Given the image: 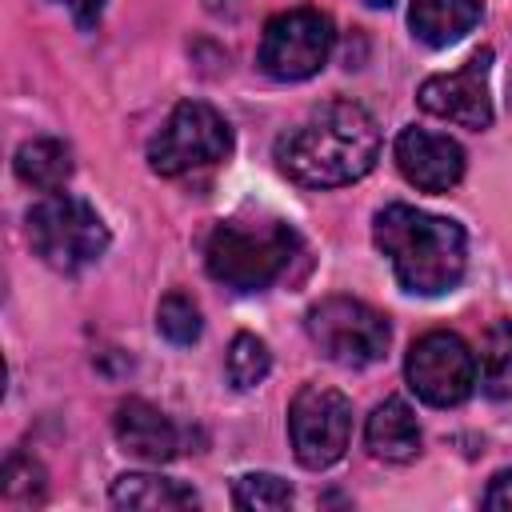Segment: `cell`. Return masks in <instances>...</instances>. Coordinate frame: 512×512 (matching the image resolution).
Masks as SVG:
<instances>
[{
	"label": "cell",
	"mask_w": 512,
	"mask_h": 512,
	"mask_svg": "<svg viewBox=\"0 0 512 512\" xmlns=\"http://www.w3.org/2000/svg\"><path fill=\"white\" fill-rule=\"evenodd\" d=\"M380 156V128L368 108L352 100L320 104L276 144V164L304 188H340L372 172Z\"/></svg>",
	"instance_id": "6da1fadb"
},
{
	"label": "cell",
	"mask_w": 512,
	"mask_h": 512,
	"mask_svg": "<svg viewBox=\"0 0 512 512\" xmlns=\"http://www.w3.org/2000/svg\"><path fill=\"white\" fill-rule=\"evenodd\" d=\"M372 240L388 256L396 284L412 296H440L464 280L468 236L448 216H432L412 204H388L372 220Z\"/></svg>",
	"instance_id": "7a4b0ae2"
},
{
	"label": "cell",
	"mask_w": 512,
	"mask_h": 512,
	"mask_svg": "<svg viewBox=\"0 0 512 512\" xmlns=\"http://www.w3.org/2000/svg\"><path fill=\"white\" fill-rule=\"evenodd\" d=\"M300 236L284 220H224L204 244V268L232 292H264L284 276Z\"/></svg>",
	"instance_id": "3957f363"
},
{
	"label": "cell",
	"mask_w": 512,
	"mask_h": 512,
	"mask_svg": "<svg viewBox=\"0 0 512 512\" xmlns=\"http://www.w3.org/2000/svg\"><path fill=\"white\" fill-rule=\"evenodd\" d=\"M28 244L48 268L72 276L108 252V224L88 200L68 192H48L28 212Z\"/></svg>",
	"instance_id": "277c9868"
},
{
	"label": "cell",
	"mask_w": 512,
	"mask_h": 512,
	"mask_svg": "<svg viewBox=\"0 0 512 512\" xmlns=\"http://www.w3.org/2000/svg\"><path fill=\"white\" fill-rule=\"evenodd\" d=\"M232 152L228 120L204 100H180L148 144V168L156 176H184L208 168Z\"/></svg>",
	"instance_id": "5b68a950"
},
{
	"label": "cell",
	"mask_w": 512,
	"mask_h": 512,
	"mask_svg": "<svg viewBox=\"0 0 512 512\" xmlns=\"http://www.w3.org/2000/svg\"><path fill=\"white\" fill-rule=\"evenodd\" d=\"M304 328H308L312 344L344 368L376 364L392 340L388 316L376 312L372 304L356 300V296H324L320 304L308 308Z\"/></svg>",
	"instance_id": "8992f818"
},
{
	"label": "cell",
	"mask_w": 512,
	"mask_h": 512,
	"mask_svg": "<svg viewBox=\"0 0 512 512\" xmlns=\"http://www.w3.org/2000/svg\"><path fill=\"white\" fill-rule=\"evenodd\" d=\"M332 44H336L332 20L320 8H288L264 24L256 64L284 84L308 80L328 64Z\"/></svg>",
	"instance_id": "52a82bcc"
},
{
	"label": "cell",
	"mask_w": 512,
	"mask_h": 512,
	"mask_svg": "<svg viewBox=\"0 0 512 512\" xmlns=\"http://www.w3.org/2000/svg\"><path fill=\"white\" fill-rule=\"evenodd\" d=\"M404 376H408V388L432 408L464 404L480 380L476 376V352L468 348L464 336H456L448 328H432L408 348Z\"/></svg>",
	"instance_id": "ba28073f"
},
{
	"label": "cell",
	"mask_w": 512,
	"mask_h": 512,
	"mask_svg": "<svg viewBox=\"0 0 512 512\" xmlns=\"http://www.w3.org/2000/svg\"><path fill=\"white\" fill-rule=\"evenodd\" d=\"M288 436H292V456L304 468L312 472L332 468L352 436L348 396L328 384H304L288 404Z\"/></svg>",
	"instance_id": "9c48e42d"
},
{
	"label": "cell",
	"mask_w": 512,
	"mask_h": 512,
	"mask_svg": "<svg viewBox=\"0 0 512 512\" xmlns=\"http://www.w3.org/2000/svg\"><path fill=\"white\" fill-rule=\"evenodd\" d=\"M488 68H492V48H480L476 56L464 60L456 72L428 76L416 92L420 108L428 116L452 120L460 128H488L492 124V96H488Z\"/></svg>",
	"instance_id": "30bf717a"
},
{
	"label": "cell",
	"mask_w": 512,
	"mask_h": 512,
	"mask_svg": "<svg viewBox=\"0 0 512 512\" xmlns=\"http://www.w3.org/2000/svg\"><path fill=\"white\" fill-rule=\"evenodd\" d=\"M392 156L400 176L420 192H448L464 176V148L452 136H440L428 128H404L396 136Z\"/></svg>",
	"instance_id": "8fae6325"
},
{
	"label": "cell",
	"mask_w": 512,
	"mask_h": 512,
	"mask_svg": "<svg viewBox=\"0 0 512 512\" xmlns=\"http://www.w3.org/2000/svg\"><path fill=\"white\" fill-rule=\"evenodd\" d=\"M112 432H116L120 448L132 452V456L144 460V464H164V460H172V456L180 452V432H176V424H172L156 404H148V400H140V396L120 400V408H116V416H112Z\"/></svg>",
	"instance_id": "7c38bea8"
},
{
	"label": "cell",
	"mask_w": 512,
	"mask_h": 512,
	"mask_svg": "<svg viewBox=\"0 0 512 512\" xmlns=\"http://www.w3.org/2000/svg\"><path fill=\"white\" fill-rule=\"evenodd\" d=\"M364 444L384 464L416 460V452H420V424H416L412 408L400 396H388L384 404H376L368 424H364Z\"/></svg>",
	"instance_id": "4fadbf2b"
},
{
	"label": "cell",
	"mask_w": 512,
	"mask_h": 512,
	"mask_svg": "<svg viewBox=\"0 0 512 512\" xmlns=\"http://www.w3.org/2000/svg\"><path fill=\"white\" fill-rule=\"evenodd\" d=\"M480 20V0H412L408 24L428 48H448Z\"/></svg>",
	"instance_id": "5bb4252c"
},
{
	"label": "cell",
	"mask_w": 512,
	"mask_h": 512,
	"mask_svg": "<svg viewBox=\"0 0 512 512\" xmlns=\"http://www.w3.org/2000/svg\"><path fill=\"white\" fill-rule=\"evenodd\" d=\"M16 176L36 192H60L72 176V148L56 136H36L16 148Z\"/></svg>",
	"instance_id": "9a60e30c"
},
{
	"label": "cell",
	"mask_w": 512,
	"mask_h": 512,
	"mask_svg": "<svg viewBox=\"0 0 512 512\" xmlns=\"http://www.w3.org/2000/svg\"><path fill=\"white\" fill-rule=\"evenodd\" d=\"M112 504L116 508H196V492L180 480H164L152 472H124L112 480Z\"/></svg>",
	"instance_id": "2e32d148"
},
{
	"label": "cell",
	"mask_w": 512,
	"mask_h": 512,
	"mask_svg": "<svg viewBox=\"0 0 512 512\" xmlns=\"http://www.w3.org/2000/svg\"><path fill=\"white\" fill-rule=\"evenodd\" d=\"M476 376H480L484 396L512 400V320H496L484 328Z\"/></svg>",
	"instance_id": "e0dca14e"
},
{
	"label": "cell",
	"mask_w": 512,
	"mask_h": 512,
	"mask_svg": "<svg viewBox=\"0 0 512 512\" xmlns=\"http://www.w3.org/2000/svg\"><path fill=\"white\" fill-rule=\"evenodd\" d=\"M224 368H228V380H232L236 388H256V384L268 376V368H272L268 344H264L260 336H252V332H236L232 344H228Z\"/></svg>",
	"instance_id": "ac0fdd59"
},
{
	"label": "cell",
	"mask_w": 512,
	"mask_h": 512,
	"mask_svg": "<svg viewBox=\"0 0 512 512\" xmlns=\"http://www.w3.org/2000/svg\"><path fill=\"white\" fill-rule=\"evenodd\" d=\"M156 328H160V336L172 340V344H192V340L200 336V328H204L196 300L184 296V292H168V296L160 300V308H156Z\"/></svg>",
	"instance_id": "d6986e66"
},
{
	"label": "cell",
	"mask_w": 512,
	"mask_h": 512,
	"mask_svg": "<svg viewBox=\"0 0 512 512\" xmlns=\"http://www.w3.org/2000/svg\"><path fill=\"white\" fill-rule=\"evenodd\" d=\"M232 504L236 508H288L292 484L272 472H248L232 484Z\"/></svg>",
	"instance_id": "ffe728a7"
},
{
	"label": "cell",
	"mask_w": 512,
	"mask_h": 512,
	"mask_svg": "<svg viewBox=\"0 0 512 512\" xmlns=\"http://www.w3.org/2000/svg\"><path fill=\"white\" fill-rule=\"evenodd\" d=\"M0 496H4V504H16V508L40 504V500H44V468H40L36 460L12 456V460H8V468H4Z\"/></svg>",
	"instance_id": "44dd1931"
},
{
	"label": "cell",
	"mask_w": 512,
	"mask_h": 512,
	"mask_svg": "<svg viewBox=\"0 0 512 512\" xmlns=\"http://www.w3.org/2000/svg\"><path fill=\"white\" fill-rule=\"evenodd\" d=\"M484 508H496V512H508L512 508V472H496L484 488Z\"/></svg>",
	"instance_id": "7402d4cb"
},
{
	"label": "cell",
	"mask_w": 512,
	"mask_h": 512,
	"mask_svg": "<svg viewBox=\"0 0 512 512\" xmlns=\"http://www.w3.org/2000/svg\"><path fill=\"white\" fill-rule=\"evenodd\" d=\"M60 4H68L72 20H76L80 28H92V24L100 20V12H104V4H108V0H60Z\"/></svg>",
	"instance_id": "603a6c76"
},
{
	"label": "cell",
	"mask_w": 512,
	"mask_h": 512,
	"mask_svg": "<svg viewBox=\"0 0 512 512\" xmlns=\"http://www.w3.org/2000/svg\"><path fill=\"white\" fill-rule=\"evenodd\" d=\"M364 4H372V8H388L392 0H364Z\"/></svg>",
	"instance_id": "cb8c5ba5"
}]
</instances>
